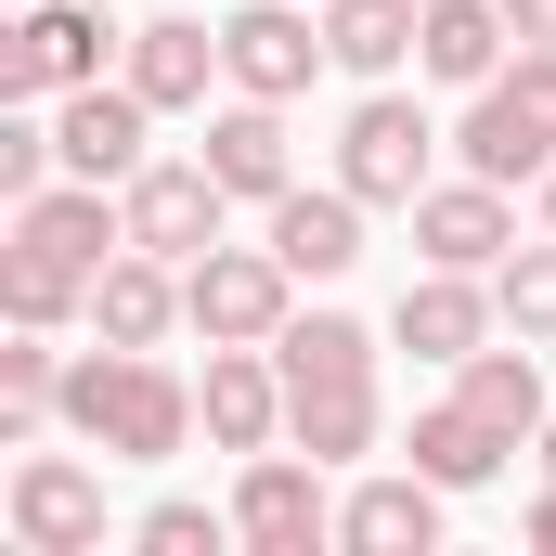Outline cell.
Masks as SVG:
<instances>
[{
	"instance_id": "obj_1",
	"label": "cell",
	"mask_w": 556,
	"mask_h": 556,
	"mask_svg": "<svg viewBox=\"0 0 556 556\" xmlns=\"http://www.w3.org/2000/svg\"><path fill=\"white\" fill-rule=\"evenodd\" d=\"M544 363H531V337L518 350H466L453 363V402H427L415 415V466L440 492H479V479H505V453L518 440H544Z\"/></svg>"
},
{
	"instance_id": "obj_2",
	"label": "cell",
	"mask_w": 556,
	"mask_h": 556,
	"mask_svg": "<svg viewBox=\"0 0 556 556\" xmlns=\"http://www.w3.org/2000/svg\"><path fill=\"white\" fill-rule=\"evenodd\" d=\"M273 363H285V440H298V453H324V466L376 453V324H350V311H285Z\"/></svg>"
},
{
	"instance_id": "obj_3",
	"label": "cell",
	"mask_w": 556,
	"mask_h": 556,
	"mask_svg": "<svg viewBox=\"0 0 556 556\" xmlns=\"http://www.w3.org/2000/svg\"><path fill=\"white\" fill-rule=\"evenodd\" d=\"M65 427L117 466H168L194 440V389L155 363V350H78L65 363Z\"/></svg>"
},
{
	"instance_id": "obj_4",
	"label": "cell",
	"mask_w": 556,
	"mask_h": 556,
	"mask_svg": "<svg viewBox=\"0 0 556 556\" xmlns=\"http://www.w3.org/2000/svg\"><path fill=\"white\" fill-rule=\"evenodd\" d=\"M453 155H466L479 181H505V194L556 168V52H544V39H518V65L466 91V130H453Z\"/></svg>"
},
{
	"instance_id": "obj_5",
	"label": "cell",
	"mask_w": 556,
	"mask_h": 556,
	"mask_svg": "<svg viewBox=\"0 0 556 556\" xmlns=\"http://www.w3.org/2000/svg\"><path fill=\"white\" fill-rule=\"evenodd\" d=\"M285 311H298V273L273 260V233H260V247H207V260H181V324H194L207 350H273Z\"/></svg>"
},
{
	"instance_id": "obj_6",
	"label": "cell",
	"mask_w": 556,
	"mask_h": 556,
	"mask_svg": "<svg viewBox=\"0 0 556 556\" xmlns=\"http://www.w3.org/2000/svg\"><path fill=\"white\" fill-rule=\"evenodd\" d=\"M104 0H26L13 26H0V104H65V91H91L104 78Z\"/></svg>"
},
{
	"instance_id": "obj_7",
	"label": "cell",
	"mask_w": 556,
	"mask_h": 556,
	"mask_svg": "<svg viewBox=\"0 0 556 556\" xmlns=\"http://www.w3.org/2000/svg\"><path fill=\"white\" fill-rule=\"evenodd\" d=\"M233 544L247 556H324L337 544V505H324V453H247V479H233Z\"/></svg>"
},
{
	"instance_id": "obj_8",
	"label": "cell",
	"mask_w": 556,
	"mask_h": 556,
	"mask_svg": "<svg viewBox=\"0 0 556 556\" xmlns=\"http://www.w3.org/2000/svg\"><path fill=\"white\" fill-rule=\"evenodd\" d=\"M117 207H130V247H155V260H207L233 194H220L207 155H142L130 181H117Z\"/></svg>"
},
{
	"instance_id": "obj_9",
	"label": "cell",
	"mask_w": 556,
	"mask_h": 556,
	"mask_svg": "<svg viewBox=\"0 0 556 556\" xmlns=\"http://www.w3.org/2000/svg\"><path fill=\"white\" fill-rule=\"evenodd\" d=\"M427 142H440V130H427L402 91H363L350 130H337V181H350L363 207H415V194H427Z\"/></svg>"
},
{
	"instance_id": "obj_10",
	"label": "cell",
	"mask_w": 556,
	"mask_h": 556,
	"mask_svg": "<svg viewBox=\"0 0 556 556\" xmlns=\"http://www.w3.org/2000/svg\"><path fill=\"white\" fill-rule=\"evenodd\" d=\"M220 65H233V91H260V104H298V91L337 65V39H324L298 0H247V13L220 26Z\"/></svg>"
},
{
	"instance_id": "obj_11",
	"label": "cell",
	"mask_w": 556,
	"mask_h": 556,
	"mask_svg": "<svg viewBox=\"0 0 556 556\" xmlns=\"http://www.w3.org/2000/svg\"><path fill=\"white\" fill-rule=\"evenodd\" d=\"M13 544L26 556H104V479L78 453H26L13 466Z\"/></svg>"
},
{
	"instance_id": "obj_12",
	"label": "cell",
	"mask_w": 556,
	"mask_h": 556,
	"mask_svg": "<svg viewBox=\"0 0 556 556\" xmlns=\"http://www.w3.org/2000/svg\"><path fill=\"white\" fill-rule=\"evenodd\" d=\"M415 247L440 273H505V247H518V207H505V181H427L415 194Z\"/></svg>"
},
{
	"instance_id": "obj_13",
	"label": "cell",
	"mask_w": 556,
	"mask_h": 556,
	"mask_svg": "<svg viewBox=\"0 0 556 556\" xmlns=\"http://www.w3.org/2000/svg\"><path fill=\"white\" fill-rule=\"evenodd\" d=\"M492 324H505V298L479 273H440L427 260L415 285H402V311H389V337L415 350V363H466V350H492Z\"/></svg>"
},
{
	"instance_id": "obj_14",
	"label": "cell",
	"mask_w": 556,
	"mask_h": 556,
	"mask_svg": "<svg viewBox=\"0 0 556 556\" xmlns=\"http://www.w3.org/2000/svg\"><path fill=\"white\" fill-rule=\"evenodd\" d=\"M142 130H155V104H142L130 78H91V91L52 104V142H65L78 181H130V168H142Z\"/></svg>"
},
{
	"instance_id": "obj_15",
	"label": "cell",
	"mask_w": 556,
	"mask_h": 556,
	"mask_svg": "<svg viewBox=\"0 0 556 556\" xmlns=\"http://www.w3.org/2000/svg\"><path fill=\"white\" fill-rule=\"evenodd\" d=\"M194 427H207L220 453H273V440H285V363H273V350H207Z\"/></svg>"
},
{
	"instance_id": "obj_16",
	"label": "cell",
	"mask_w": 556,
	"mask_h": 556,
	"mask_svg": "<svg viewBox=\"0 0 556 556\" xmlns=\"http://www.w3.org/2000/svg\"><path fill=\"white\" fill-rule=\"evenodd\" d=\"M207 78H233V65H220V26H194V13L130 26V91L155 104V117H194V104H207Z\"/></svg>"
},
{
	"instance_id": "obj_17",
	"label": "cell",
	"mask_w": 556,
	"mask_h": 556,
	"mask_svg": "<svg viewBox=\"0 0 556 556\" xmlns=\"http://www.w3.org/2000/svg\"><path fill=\"white\" fill-rule=\"evenodd\" d=\"M273 260L298 285H337L350 260H363V194H350V181H324V194L285 181V194H273Z\"/></svg>"
},
{
	"instance_id": "obj_18",
	"label": "cell",
	"mask_w": 556,
	"mask_h": 556,
	"mask_svg": "<svg viewBox=\"0 0 556 556\" xmlns=\"http://www.w3.org/2000/svg\"><path fill=\"white\" fill-rule=\"evenodd\" d=\"M207 168H220V194H233V207H273L285 181H298V155H285V104L233 91V104L207 117Z\"/></svg>"
},
{
	"instance_id": "obj_19",
	"label": "cell",
	"mask_w": 556,
	"mask_h": 556,
	"mask_svg": "<svg viewBox=\"0 0 556 556\" xmlns=\"http://www.w3.org/2000/svg\"><path fill=\"white\" fill-rule=\"evenodd\" d=\"M337 544L350 556H440V479H427V466L363 479V492L337 505Z\"/></svg>"
},
{
	"instance_id": "obj_20",
	"label": "cell",
	"mask_w": 556,
	"mask_h": 556,
	"mask_svg": "<svg viewBox=\"0 0 556 556\" xmlns=\"http://www.w3.org/2000/svg\"><path fill=\"white\" fill-rule=\"evenodd\" d=\"M91 324H104V350H155V337L181 324V260H155V247H117V260L91 273Z\"/></svg>"
},
{
	"instance_id": "obj_21",
	"label": "cell",
	"mask_w": 556,
	"mask_h": 556,
	"mask_svg": "<svg viewBox=\"0 0 556 556\" xmlns=\"http://www.w3.org/2000/svg\"><path fill=\"white\" fill-rule=\"evenodd\" d=\"M505 39H518V13H505V0H427L415 65H427V78H453V91H479V78H505V65H518Z\"/></svg>"
},
{
	"instance_id": "obj_22",
	"label": "cell",
	"mask_w": 556,
	"mask_h": 556,
	"mask_svg": "<svg viewBox=\"0 0 556 556\" xmlns=\"http://www.w3.org/2000/svg\"><path fill=\"white\" fill-rule=\"evenodd\" d=\"M324 39H337L350 78H389V65L427 39V0H324Z\"/></svg>"
},
{
	"instance_id": "obj_23",
	"label": "cell",
	"mask_w": 556,
	"mask_h": 556,
	"mask_svg": "<svg viewBox=\"0 0 556 556\" xmlns=\"http://www.w3.org/2000/svg\"><path fill=\"white\" fill-rule=\"evenodd\" d=\"M0 311L52 337V324H78V311H91V273H78V260H52V247H0Z\"/></svg>"
},
{
	"instance_id": "obj_24",
	"label": "cell",
	"mask_w": 556,
	"mask_h": 556,
	"mask_svg": "<svg viewBox=\"0 0 556 556\" xmlns=\"http://www.w3.org/2000/svg\"><path fill=\"white\" fill-rule=\"evenodd\" d=\"M39 415H65V363L39 350V324H13V350H0V440H26Z\"/></svg>"
},
{
	"instance_id": "obj_25",
	"label": "cell",
	"mask_w": 556,
	"mask_h": 556,
	"mask_svg": "<svg viewBox=\"0 0 556 556\" xmlns=\"http://www.w3.org/2000/svg\"><path fill=\"white\" fill-rule=\"evenodd\" d=\"M492 298H505V324H518L531 350H556V233H544V247H505Z\"/></svg>"
},
{
	"instance_id": "obj_26",
	"label": "cell",
	"mask_w": 556,
	"mask_h": 556,
	"mask_svg": "<svg viewBox=\"0 0 556 556\" xmlns=\"http://www.w3.org/2000/svg\"><path fill=\"white\" fill-rule=\"evenodd\" d=\"M130 544H142V556H220V544H233V518H207V505H155Z\"/></svg>"
},
{
	"instance_id": "obj_27",
	"label": "cell",
	"mask_w": 556,
	"mask_h": 556,
	"mask_svg": "<svg viewBox=\"0 0 556 556\" xmlns=\"http://www.w3.org/2000/svg\"><path fill=\"white\" fill-rule=\"evenodd\" d=\"M505 13H518V39H544V52H556V0H505Z\"/></svg>"
},
{
	"instance_id": "obj_28",
	"label": "cell",
	"mask_w": 556,
	"mask_h": 556,
	"mask_svg": "<svg viewBox=\"0 0 556 556\" xmlns=\"http://www.w3.org/2000/svg\"><path fill=\"white\" fill-rule=\"evenodd\" d=\"M531 544H544V556H556V479H544V505H531Z\"/></svg>"
},
{
	"instance_id": "obj_29",
	"label": "cell",
	"mask_w": 556,
	"mask_h": 556,
	"mask_svg": "<svg viewBox=\"0 0 556 556\" xmlns=\"http://www.w3.org/2000/svg\"><path fill=\"white\" fill-rule=\"evenodd\" d=\"M544 233H556V168H544Z\"/></svg>"
},
{
	"instance_id": "obj_30",
	"label": "cell",
	"mask_w": 556,
	"mask_h": 556,
	"mask_svg": "<svg viewBox=\"0 0 556 556\" xmlns=\"http://www.w3.org/2000/svg\"><path fill=\"white\" fill-rule=\"evenodd\" d=\"M544 479H556V415H544Z\"/></svg>"
}]
</instances>
